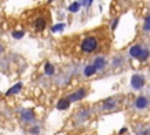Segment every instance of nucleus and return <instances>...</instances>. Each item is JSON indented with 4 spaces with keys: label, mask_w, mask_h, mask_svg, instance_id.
Returning a JSON list of instances; mask_svg holds the SVG:
<instances>
[{
    "label": "nucleus",
    "mask_w": 150,
    "mask_h": 135,
    "mask_svg": "<svg viewBox=\"0 0 150 135\" xmlns=\"http://www.w3.org/2000/svg\"><path fill=\"white\" fill-rule=\"evenodd\" d=\"M117 21H118L117 19H116V20L114 21V25H112V28H115V27H116V23H117Z\"/></svg>",
    "instance_id": "19"
},
{
    "label": "nucleus",
    "mask_w": 150,
    "mask_h": 135,
    "mask_svg": "<svg viewBox=\"0 0 150 135\" xmlns=\"http://www.w3.org/2000/svg\"><path fill=\"white\" fill-rule=\"evenodd\" d=\"M143 85H144V79L141 75H137L136 74V75H134L131 77V86H132V88L139 89V88L143 87Z\"/></svg>",
    "instance_id": "3"
},
{
    "label": "nucleus",
    "mask_w": 150,
    "mask_h": 135,
    "mask_svg": "<svg viewBox=\"0 0 150 135\" xmlns=\"http://www.w3.org/2000/svg\"><path fill=\"white\" fill-rule=\"evenodd\" d=\"M79 9H80V4H79V2H73V4L69 6V11L73 12V13L77 12Z\"/></svg>",
    "instance_id": "13"
},
{
    "label": "nucleus",
    "mask_w": 150,
    "mask_h": 135,
    "mask_svg": "<svg viewBox=\"0 0 150 135\" xmlns=\"http://www.w3.org/2000/svg\"><path fill=\"white\" fill-rule=\"evenodd\" d=\"M141 52H142V48H141L139 46H132V47L130 48V50H129L130 55L134 56V58H138L139 54H141Z\"/></svg>",
    "instance_id": "7"
},
{
    "label": "nucleus",
    "mask_w": 150,
    "mask_h": 135,
    "mask_svg": "<svg viewBox=\"0 0 150 135\" xmlns=\"http://www.w3.org/2000/svg\"><path fill=\"white\" fill-rule=\"evenodd\" d=\"M47 19H49V12L46 9H41L38 12V14H34L29 20H28V27H33L34 31L41 32L46 28L47 26Z\"/></svg>",
    "instance_id": "1"
},
{
    "label": "nucleus",
    "mask_w": 150,
    "mask_h": 135,
    "mask_svg": "<svg viewBox=\"0 0 150 135\" xmlns=\"http://www.w3.org/2000/svg\"><path fill=\"white\" fill-rule=\"evenodd\" d=\"M94 66L96 69H102L104 66H105V61L103 58H97L95 59V62H94Z\"/></svg>",
    "instance_id": "9"
},
{
    "label": "nucleus",
    "mask_w": 150,
    "mask_h": 135,
    "mask_svg": "<svg viewBox=\"0 0 150 135\" xmlns=\"http://www.w3.org/2000/svg\"><path fill=\"white\" fill-rule=\"evenodd\" d=\"M21 86H22L21 83H16L15 86H13V87H12V88H11V89H9V90H8L7 93H6V95H11V94H14V93H18V92L20 90V88H21Z\"/></svg>",
    "instance_id": "11"
},
{
    "label": "nucleus",
    "mask_w": 150,
    "mask_h": 135,
    "mask_svg": "<svg viewBox=\"0 0 150 135\" xmlns=\"http://www.w3.org/2000/svg\"><path fill=\"white\" fill-rule=\"evenodd\" d=\"M144 29L145 31H150V15H148L145 18V21H144Z\"/></svg>",
    "instance_id": "15"
},
{
    "label": "nucleus",
    "mask_w": 150,
    "mask_h": 135,
    "mask_svg": "<svg viewBox=\"0 0 150 135\" xmlns=\"http://www.w3.org/2000/svg\"><path fill=\"white\" fill-rule=\"evenodd\" d=\"M82 50L86 53H90L97 48V39L95 36H88L82 41Z\"/></svg>",
    "instance_id": "2"
},
{
    "label": "nucleus",
    "mask_w": 150,
    "mask_h": 135,
    "mask_svg": "<svg viewBox=\"0 0 150 135\" xmlns=\"http://www.w3.org/2000/svg\"><path fill=\"white\" fill-rule=\"evenodd\" d=\"M69 104H70V101H69L68 99H61V100H59V102H57V109H60V110L67 109V108L69 107Z\"/></svg>",
    "instance_id": "6"
},
{
    "label": "nucleus",
    "mask_w": 150,
    "mask_h": 135,
    "mask_svg": "<svg viewBox=\"0 0 150 135\" xmlns=\"http://www.w3.org/2000/svg\"><path fill=\"white\" fill-rule=\"evenodd\" d=\"M13 36H14L15 39L22 38V36H23V33H22V32H14V33H13Z\"/></svg>",
    "instance_id": "17"
},
{
    "label": "nucleus",
    "mask_w": 150,
    "mask_h": 135,
    "mask_svg": "<svg viewBox=\"0 0 150 135\" xmlns=\"http://www.w3.org/2000/svg\"><path fill=\"white\" fill-rule=\"evenodd\" d=\"M45 72H46V74L52 75V74L54 73V66H53L52 63L47 62V63H46V66H45Z\"/></svg>",
    "instance_id": "12"
},
{
    "label": "nucleus",
    "mask_w": 150,
    "mask_h": 135,
    "mask_svg": "<svg viewBox=\"0 0 150 135\" xmlns=\"http://www.w3.org/2000/svg\"><path fill=\"white\" fill-rule=\"evenodd\" d=\"M148 56H149V52H148L146 49H142V52H141L138 59H139L141 61H144L145 59H148Z\"/></svg>",
    "instance_id": "14"
},
{
    "label": "nucleus",
    "mask_w": 150,
    "mask_h": 135,
    "mask_svg": "<svg viewBox=\"0 0 150 135\" xmlns=\"http://www.w3.org/2000/svg\"><path fill=\"white\" fill-rule=\"evenodd\" d=\"M135 104H136V107H137L138 109H144V108L149 104V101H148V99H146L145 96H139V97H137Z\"/></svg>",
    "instance_id": "5"
},
{
    "label": "nucleus",
    "mask_w": 150,
    "mask_h": 135,
    "mask_svg": "<svg viewBox=\"0 0 150 135\" xmlns=\"http://www.w3.org/2000/svg\"><path fill=\"white\" fill-rule=\"evenodd\" d=\"M96 68H95V66L94 65H90V66H87L86 68H84V75L86 76H90V75H93V74H95L96 73Z\"/></svg>",
    "instance_id": "10"
},
{
    "label": "nucleus",
    "mask_w": 150,
    "mask_h": 135,
    "mask_svg": "<svg viewBox=\"0 0 150 135\" xmlns=\"http://www.w3.org/2000/svg\"><path fill=\"white\" fill-rule=\"evenodd\" d=\"M141 135H150V131H149V130H146V131H143Z\"/></svg>",
    "instance_id": "18"
},
{
    "label": "nucleus",
    "mask_w": 150,
    "mask_h": 135,
    "mask_svg": "<svg viewBox=\"0 0 150 135\" xmlns=\"http://www.w3.org/2000/svg\"><path fill=\"white\" fill-rule=\"evenodd\" d=\"M84 95H86V90H84V89H79V90H76L74 94H71V95L68 97V100H69V101H79V100H81L82 97H84Z\"/></svg>",
    "instance_id": "4"
},
{
    "label": "nucleus",
    "mask_w": 150,
    "mask_h": 135,
    "mask_svg": "<svg viewBox=\"0 0 150 135\" xmlns=\"http://www.w3.org/2000/svg\"><path fill=\"white\" fill-rule=\"evenodd\" d=\"M63 27H64V23H59V25L54 26V27L52 28V31H53V32H57V31H61Z\"/></svg>",
    "instance_id": "16"
},
{
    "label": "nucleus",
    "mask_w": 150,
    "mask_h": 135,
    "mask_svg": "<svg viewBox=\"0 0 150 135\" xmlns=\"http://www.w3.org/2000/svg\"><path fill=\"white\" fill-rule=\"evenodd\" d=\"M22 117L26 120V121H33L34 120V114L30 109H25L22 112Z\"/></svg>",
    "instance_id": "8"
}]
</instances>
